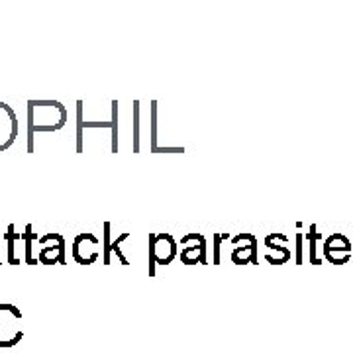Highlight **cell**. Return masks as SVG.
<instances>
[{"mask_svg": "<svg viewBox=\"0 0 353 353\" xmlns=\"http://www.w3.org/2000/svg\"><path fill=\"white\" fill-rule=\"evenodd\" d=\"M20 320H22V312L16 306L0 304V347L14 345L22 338V330L18 326Z\"/></svg>", "mask_w": 353, "mask_h": 353, "instance_id": "obj_1", "label": "cell"}, {"mask_svg": "<svg viewBox=\"0 0 353 353\" xmlns=\"http://www.w3.org/2000/svg\"><path fill=\"white\" fill-rule=\"evenodd\" d=\"M18 136V122L16 114L10 106L0 102V152L8 150Z\"/></svg>", "mask_w": 353, "mask_h": 353, "instance_id": "obj_2", "label": "cell"}, {"mask_svg": "<svg viewBox=\"0 0 353 353\" xmlns=\"http://www.w3.org/2000/svg\"><path fill=\"white\" fill-rule=\"evenodd\" d=\"M152 255L157 259V263L167 265L173 261L176 255V243L171 236L167 234H157L152 236Z\"/></svg>", "mask_w": 353, "mask_h": 353, "instance_id": "obj_3", "label": "cell"}, {"mask_svg": "<svg viewBox=\"0 0 353 353\" xmlns=\"http://www.w3.org/2000/svg\"><path fill=\"white\" fill-rule=\"evenodd\" d=\"M43 248L39 250L38 261H41L43 265H55V263H63L65 261V241L63 238L59 236V240L55 245H46L41 243Z\"/></svg>", "mask_w": 353, "mask_h": 353, "instance_id": "obj_4", "label": "cell"}]
</instances>
